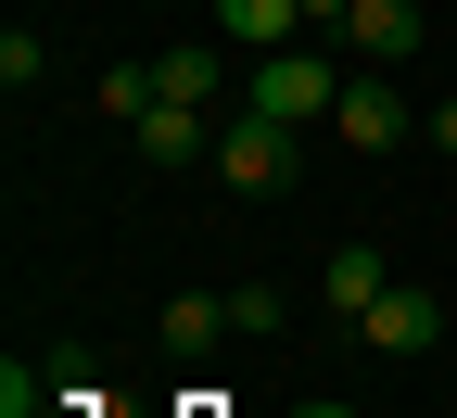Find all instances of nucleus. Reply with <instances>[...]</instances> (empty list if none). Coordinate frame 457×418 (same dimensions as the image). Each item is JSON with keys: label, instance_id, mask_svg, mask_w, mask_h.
<instances>
[{"label": "nucleus", "instance_id": "nucleus-1", "mask_svg": "<svg viewBox=\"0 0 457 418\" xmlns=\"http://www.w3.org/2000/svg\"><path fill=\"white\" fill-rule=\"evenodd\" d=\"M330 102H343V77H330V51H318V38L254 51V77H242V114H267V127H318Z\"/></svg>", "mask_w": 457, "mask_h": 418}, {"label": "nucleus", "instance_id": "nucleus-2", "mask_svg": "<svg viewBox=\"0 0 457 418\" xmlns=\"http://www.w3.org/2000/svg\"><path fill=\"white\" fill-rule=\"evenodd\" d=\"M305 127H267V114H216V177H228V191H293V152Z\"/></svg>", "mask_w": 457, "mask_h": 418}, {"label": "nucleus", "instance_id": "nucleus-3", "mask_svg": "<svg viewBox=\"0 0 457 418\" xmlns=\"http://www.w3.org/2000/svg\"><path fill=\"white\" fill-rule=\"evenodd\" d=\"M407 127H420V114H407V89H394V64H356V77H343V102H330V140L343 152H394Z\"/></svg>", "mask_w": 457, "mask_h": 418}, {"label": "nucleus", "instance_id": "nucleus-4", "mask_svg": "<svg viewBox=\"0 0 457 418\" xmlns=\"http://www.w3.org/2000/svg\"><path fill=\"white\" fill-rule=\"evenodd\" d=\"M420 38H432L420 0H343V51H356V64H407Z\"/></svg>", "mask_w": 457, "mask_h": 418}, {"label": "nucleus", "instance_id": "nucleus-5", "mask_svg": "<svg viewBox=\"0 0 457 418\" xmlns=\"http://www.w3.org/2000/svg\"><path fill=\"white\" fill-rule=\"evenodd\" d=\"M153 89L191 102V114H216V102H228V38H179V51H153Z\"/></svg>", "mask_w": 457, "mask_h": 418}, {"label": "nucleus", "instance_id": "nucleus-6", "mask_svg": "<svg viewBox=\"0 0 457 418\" xmlns=\"http://www.w3.org/2000/svg\"><path fill=\"white\" fill-rule=\"evenodd\" d=\"M128 140H140V165H216V114H191V102H153Z\"/></svg>", "mask_w": 457, "mask_h": 418}, {"label": "nucleus", "instance_id": "nucleus-7", "mask_svg": "<svg viewBox=\"0 0 457 418\" xmlns=\"http://www.w3.org/2000/svg\"><path fill=\"white\" fill-rule=\"evenodd\" d=\"M356 330H369L381 355H432V342H445V305H432V291H407V279H394V291H381V305H369Z\"/></svg>", "mask_w": 457, "mask_h": 418}, {"label": "nucleus", "instance_id": "nucleus-8", "mask_svg": "<svg viewBox=\"0 0 457 418\" xmlns=\"http://www.w3.org/2000/svg\"><path fill=\"white\" fill-rule=\"evenodd\" d=\"M216 38L228 51H293L305 38V0H216Z\"/></svg>", "mask_w": 457, "mask_h": 418}, {"label": "nucleus", "instance_id": "nucleus-9", "mask_svg": "<svg viewBox=\"0 0 457 418\" xmlns=\"http://www.w3.org/2000/svg\"><path fill=\"white\" fill-rule=\"evenodd\" d=\"M381 291H394V266H381V242H330V305H343V317H369Z\"/></svg>", "mask_w": 457, "mask_h": 418}, {"label": "nucleus", "instance_id": "nucleus-10", "mask_svg": "<svg viewBox=\"0 0 457 418\" xmlns=\"http://www.w3.org/2000/svg\"><path fill=\"white\" fill-rule=\"evenodd\" d=\"M228 330V291H165V342H179V355H204Z\"/></svg>", "mask_w": 457, "mask_h": 418}, {"label": "nucleus", "instance_id": "nucleus-11", "mask_svg": "<svg viewBox=\"0 0 457 418\" xmlns=\"http://www.w3.org/2000/svg\"><path fill=\"white\" fill-rule=\"evenodd\" d=\"M279 317H293V305H279L267 279H242V291H228V330H279Z\"/></svg>", "mask_w": 457, "mask_h": 418}, {"label": "nucleus", "instance_id": "nucleus-12", "mask_svg": "<svg viewBox=\"0 0 457 418\" xmlns=\"http://www.w3.org/2000/svg\"><path fill=\"white\" fill-rule=\"evenodd\" d=\"M0 418H51V406H38V381H26V355L0 368Z\"/></svg>", "mask_w": 457, "mask_h": 418}, {"label": "nucleus", "instance_id": "nucleus-13", "mask_svg": "<svg viewBox=\"0 0 457 418\" xmlns=\"http://www.w3.org/2000/svg\"><path fill=\"white\" fill-rule=\"evenodd\" d=\"M432 152H457V102H432Z\"/></svg>", "mask_w": 457, "mask_h": 418}]
</instances>
